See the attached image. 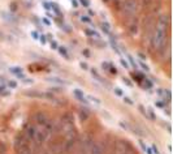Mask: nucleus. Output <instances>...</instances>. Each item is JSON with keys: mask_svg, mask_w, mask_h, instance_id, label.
<instances>
[{"mask_svg": "<svg viewBox=\"0 0 173 154\" xmlns=\"http://www.w3.org/2000/svg\"><path fill=\"white\" fill-rule=\"evenodd\" d=\"M90 71H91V74H93V77L95 78L96 81H99V82H102L103 85H106V86H108V84H107L106 81H104V78H102V77H100V74L96 72V69H95V68H93V69H90Z\"/></svg>", "mask_w": 173, "mask_h": 154, "instance_id": "7", "label": "nucleus"}, {"mask_svg": "<svg viewBox=\"0 0 173 154\" xmlns=\"http://www.w3.org/2000/svg\"><path fill=\"white\" fill-rule=\"evenodd\" d=\"M61 122H63V123H68V124H72V123H73V118H72L70 114H65V115L61 118Z\"/></svg>", "mask_w": 173, "mask_h": 154, "instance_id": "18", "label": "nucleus"}, {"mask_svg": "<svg viewBox=\"0 0 173 154\" xmlns=\"http://www.w3.org/2000/svg\"><path fill=\"white\" fill-rule=\"evenodd\" d=\"M119 124H120V127H121V128H124V129H129V127L126 126V123H124V122H120Z\"/></svg>", "mask_w": 173, "mask_h": 154, "instance_id": "50", "label": "nucleus"}, {"mask_svg": "<svg viewBox=\"0 0 173 154\" xmlns=\"http://www.w3.org/2000/svg\"><path fill=\"white\" fill-rule=\"evenodd\" d=\"M132 129H133V133H135V135H138L141 137H146V133L143 132V129H141L139 127H132Z\"/></svg>", "mask_w": 173, "mask_h": 154, "instance_id": "15", "label": "nucleus"}, {"mask_svg": "<svg viewBox=\"0 0 173 154\" xmlns=\"http://www.w3.org/2000/svg\"><path fill=\"white\" fill-rule=\"evenodd\" d=\"M132 148V145L128 141H124V140H120V141L116 142L115 145V153L113 154H126V152Z\"/></svg>", "mask_w": 173, "mask_h": 154, "instance_id": "3", "label": "nucleus"}, {"mask_svg": "<svg viewBox=\"0 0 173 154\" xmlns=\"http://www.w3.org/2000/svg\"><path fill=\"white\" fill-rule=\"evenodd\" d=\"M38 39L41 41V43H42V45H44L46 42H47V41H46V35H41V37H38Z\"/></svg>", "mask_w": 173, "mask_h": 154, "instance_id": "47", "label": "nucleus"}, {"mask_svg": "<svg viewBox=\"0 0 173 154\" xmlns=\"http://www.w3.org/2000/svg\"><path fill=\"white\" fill-rule=\"evenodd\" d=\"M85 34L87 35V37L90 38H94V39H100V34L98 33L96 30H94V29H85Z\"/></svg>", "mask_w": 173, "mask_h": 154, "instance_id": "5", "label": "nucleus"}, {"mask_svg": "<svg viewBox=\"0 0 173 154\" xmlns=\"http://www.w3.org/2000/svg\"><path fill=\"white\" fill-rule=\"evenodd\" d=\"M51 47H52V50H57V42H55V41H51Z\"/></svg>", "mask_w": 173, "mask_h": 154, "instance_id": "46", "label": "nucleus"}, {"mask_svg": "<svg viewBox=\"0 0 173 154\" xmlns=\"http://www.w3.org/2000/svg\"><path fill=\"white\" fill-rule=\"evenodd\" d=\"M57 50H59V54L63 55L65 59H69V55H68V51H67L65 47H57Z\"/></svg>", "mask_w": 173, "mask_h": 154, "instance_id": "20", "label": "nucleus"}, {"mask_svg": "<svg viewBox=\"0 0 173 154\" xmlns=\"http://www.w3.org/2000/svg\"><path fill=\"white\" fill-rule=\"evenodd\" d=\"M87 99L91 101V102H94V103H96V104L102 103V101H100L99 98H96V97H94V96H89V97H87Z\"/></svg>", "mask_w": 173, "mask_h": 154, "instance_id": "25", "label": "nucleus"}, {"mask_svg": "<svg viewBox=\"0 0 173 154\" xmlns=\"http://www.w3.org/2000/svg\"><path fill=\"white\" fill-rule=\"evenodd\" d=\"M8 86L11 88V89H16V88H17V82H16V81H9Z\"/></svg>", "mask_w": 173, "mask_h": 154, "instance_id": "37", "label": "nucleus"}, {"mask_svg": "<svg viewBox=\"0 0 173 154\" xmlns=\"http://www.w3.org/2000/svg\"><path fill=\"white\" fill-rule=\"evenodd\" d=\"M47 81H50V82H55V84H59V85H67L68 84L67 81L61 80V78H59V77H50V78H47Z\"/></svg>", "mask_w": 173, "mask_h": 154, "instance_id": "10", "label": "nucleus"}, {"mask_svg": "<svg viewBox=\"0 0 173 154\" xmlns=\"http://www.w3.org/2000/svg\"><path fill=\"white\" fill-rule=\"evenodd\" d=\"M4 90H5V86L4 85H0V93H3Z\"/></svg>", "mask_w": 173, "mask_h": 154, "instance_id": "61", "label": "nucleus"}, {"mask_svg": "<svg viewBox=\"0 0 173 154\" xmlns=\"http://www.w3.org/2000/svg\"><path fill=\"white\" fill-rule=\"evenodd\" d=\"M51 5H52V8H54V11L56 12L59 16H60V15H61V11H60V9H59V7H57L56 4H51Z\"/></svg>", "mask_w": 173, "mask_h": 154, "instance_id": "40", "label": "nucleus"}, {"mask_svg": "<svg viewBox=\"0 0 173 154\" xmlns=\"http://www.w3.org/2000/svg\"><path fill=\"white\" fill-rule=\"evenodd\" d=\"M81 21L85 22V24H90V25H93V28H94V24H93V20H91L89 16H81Z\"/></svg>", "mask_w": 173, "mask_h": 154, "instance_id": "22", "label": "nucleus"}, {"mask_svg": "<svg viewBox=\"0 0 173 154\" xmlns=\"http://www.w3.org/2000/svg\"><path fill=\"white\" fill-rule=\"evenodd\" d=\"M139 65H141V67H142V69L145 71V72H148V71H150L148 65H147V64H145V63H143V61H141V63H139Z\"/></svg>", "mask_w": 173, "mask_h": 154, "instance_id": "36", "label": "nucleus"}, {"mask_svg": "<svg viewBox=\"0 0 173 154\" xmlns=\"http://www.w3.org/2000/svg\"><path fill=\"white\" fill-rule=\"evenodd\" d=\"M74 96H76V98H77L78 101H80L81 98L83 97V93H82V90H80V89H76V90H74Z\"/></svg>", "mask_w": 173, "mask_h": 154, "instance_id": "27", "label": "nucleus"}, {"mask_svg": "<svg viewBox=\"0 0 173 154\" xmlns=\"http://www.w3.org/2000/svg\"><path fill=\"white\" fill-rule=\"evenodd\" d=\"M78 116H80V120H81V122H86V120L90 118L89 110H87V109H81L80 111H78Z\"/></svg>", "mask_w": 173, "mask_h": 154, "instance_id": "6", "label": "nucleus"}, {"mask_svg": "<svg viewBox=\"0 0 173 154\" xmlns=\"http://www.w3.org/2000/svg\"><path fill=\"white\" fill-rule=\"evenodd\" d=\"M147 114H148V116H150V119L151 120H156V115H155V111L152 107H150V109L147 110Z\"/></svg>", "mask_w": 173, "mask_h": 154, "instance_id": "24", "label": "nucleus"}, {"mask_svg": "<svg viewBox=\"0 0 173 154\" xmlns=\"http://www.w3.org/2000/svg\"><path fill=\"white\" fill-rule=\"evenodd\" d=\"M151 150H152V153H155V154H160V152H159V149L156 148V145H155V144L151 146Z\"/></svg>", "mask_w": 173, "mask_h": 154, "instance_id": "44", "label": "nucleus"}, {"mask_svg": "<svg viewBox=\"0 0 173 154\" xmlns=\"http://www.w3.org/2000/svg\"><path fill=\"white\" fill-rule=\"evenodd\" d=\"M80 67L82 68L83 71H87V69H89V65H87V63H85V61H81V63H80Z\"/></svg>", "mask_w": 173, "mask_h": 154, "instance_id": "38", "label": "nucleus"}, {"mask_svg": "<svg viewBox=\"0 0 173 154\" xmlns=\"http://www.w3.org/2000/svg\"><path fill=\"white\" fill-rule=\"evenodd\" d=\"M122 98H124V102H125V103H128V104H134V102H133V101L130 99L129 97H125V96H124Z\"/></svg>", "mask_w": 173, "mask_h": 154, "instance_id": "39", "label": "nucleus"}, {"mask_svg": "<svg viewBox=\"0 0 173 154\" xmlns=\"http://www.w3.org/2000/svg\"><path fill=\"white\" fill-rule=\"evenodd\" d=\"M72 3H73V7L74 8H78V3H77V0H70Z\"/></svg>", "mask_w": 173, "mask_h": 154, "instance_id": "57", "label": "nucleus"}, {"mask_svg": "<svg viewBox=\"0 0 173 154\" xmlns=\"http://www.w3.org/2000/svg\"><path fill=\"white\" fill-rule=\"evenodd\" d=\"M129 30H130V33L132 34H137L138 33V25L135 24V22H133V24H130V26H129Z\"/></svg>", "mask_w": 173, "mask_h": 154, "instance_id": "19", "label": "nucleus"}, {"mask_svg": "<svg viewBox=\"0 0 173 154\" xmlns=\"http://www.w3.org/2000/svg\"><path fill=\"white\" fill-rule=\"evenodd\" d=\"M167 101H159V102H156V107H160V109H165V106H167Z\"/></svg>", "mask_w": 173, "mask_h": 154, "instance_id": "28", "label": "nucleus"}, {"mask_svg": "<svg viewBox=\"0 0 173 154\" xmlns=\"http://www.w3.org/2000/svg\"><path fill=\"white\" fill-rule=\"evenodd\" d=\"M102 114H103V115H104V116H106V118H107V119H109V120H111V115H109V114H108V112H107V111H106V110H103V112H102Z\"/></svg>", "mask_w": 173, "mask_h": 154, "instance_id": "52", "label": "nucleus"}, {"mask_svg": "<svg viewBox=\"0 0 173 154\" xmlns=\"http://www.w3.org/2000/svg\"><path fill=\"white\" fill-rule=\"evenodd\" d=\"M43 96L46 98H48V99H54V94H52V91H48V93H44Z\"/></svg>", "mask_w": 173, "mask_h": 154, "instance_id": "43", "label": "nucleus"}, {"mask_svg": "<svg viewBox=\"0 0 173 154\" xmlns=\"http://www.w3.org/2000/svg\"><path fill=\"white\" fill-rule=\"evenodd\" d=\"M122 82L125 84V85H128V86H133V84H132V81L129 80L128 77H122Z\"/></svg>", "mask_w": 173, "mask_h": 154, "instance_id": "34", "label": "nucleus"}, {"mask_svg": "<svg viewBox=\"0 0 173 154\" xmlns=\"http://www.w3.org/2000/svg\"><path fill=\"white\" fill-rule=\"evenodd\" d=\"M100 29L103 30V33H106V34H111V25L108 22H102V25H100Z\"/></svg>", "mask_w": 173, "mask_h": 154, "instance_id": "11", "label": "nucleus"}, {"mask_svg": "<svg viewBox=\"0 0 173 154\" xmlns=\"http://www.w3.org/2000/svg\"><path fill=\"white\" fill-rule=\"evenodd\" d=\"M50 90L55 91V93H60V91H63V88H61V86H55V88H51Z\"/></svg>", "mask_w": 173, "mask_h": 154, "instance_id": "35", "label": "nucleus"}, {"mask_svg": "<svg viewBox=\"0 0 173 154\" xmlns=\"http://www.w3.org/2000/svg\"><path fill=\"white\" fill-rule=\"evenodd\" d=\"M22 81H24L25 84H33V82H34V81H33L31 78H24V80H22Z\"/></svg>", "mask_w": 173, "mask_h": 154, "instance_id": "51", "label": "nucleus"}, {"mask_svg": "<svg viewBox=\"0 0 173 154\" xmlns=\"http://www.w3.org/2000/svg\"><path fill=\"white\" fill-rule=\"evenodd\" d=\"M43 5H44V8H46V9H51V8H52V5L50 4V3H44Z\"/></svg>", "mask_w": 173, "mask_h": 154, "instance_id": "56", "label": "nucleus"}, {"mask_svg": "<svg viewBox=\"0 0 173 154\" xmlns=\"http://www.w3.org/2000/svg\"><path fill=\"white\" fill-rule=\"evenodd\" d=\"M34 119H35V122H37L38 124H41V126H44V124L48 122V118L43 111H38V112L35 114Z\"/></svg>", "mask_w": 173, "mask_h": 154, "instance_id": "4", "label": "nucleus"}, {"mask_svg": "<svg viewBox=\"0 0 173 154\" xmlns=\"http://www.w3.org/2000/svg\"><path fill=\"white\" fill-rule=\"evenodd\" d=\"M31 37L34 38V39H38L39 35H38V33H37V31H31Z\"/></svg>", "mask_w": 173, "mask_h": 154, "instance_id": "54", "label": "nucleus"}, {"mask_svg": "<svg viewBox=\"0 0 173 154\" xmlns=\"http://www.w3.org/2000/svg\"><path fill=\"white\" fill-rule=\"evenodd\" d=\"M139 145H141V148H142L143 150H146V148H147V146H146V145H145V142H143V141H142V140H139Z\"/></svg>", "mask_w": 173, "mask_h": 154, "instance_id": "53", "label": "nucleus"}, {"mask_svg": "<svg viewBox=\"0 0 173 154\" xmlns=\"http://www.w3.org/2000/svg\"><path fill=\"white\" fill-rule=\"evenodd\" d=\"M43 22H44V24H46V25H51V22H50V21H48V20H47V18H44V20H43Z\"/></svg>", "mask_w": 173, "mask_h": 154, "instance_id": "62", "label": "nucleus"}, {"mask_svg": "<svg viewBox=\"0 0 173 154\" xmlns=\"http://www.w3.org/2000/svg\"><path fill=\"white\" fill-rule=\"evenodd\" d=\"M152 0H142V7L143 8H148L150 5H151Z\"/></svg>", "mask_w": 173, "mask_h": 154, "instance_id": "31", "label": "nucleus"}, {"mask_svg": "<svg viewBox=\"0 0 173 154\" xmlns=\"http://www.w3.org/2000/svg\"><path fill=\"white\" fill-rule=\"evenodd\" d=\"M146 153L147 154H154L152 153V150H151V148H146Z\"/></svg>", "mask_w": 173, "mask_h": 154, "instance_id": "60", "label": "nucleus"}, {"mask_svg": "<svg viewBox=\"0 0 173 154\" xmlns=\"http://www.w3.org/2000/svg\"><path fill=\"white\" fill-rule=\"evenodd\" d=\"M25 96L26 97H31V98H42V97H44L43 93H39V91H35V90L25 91Z\"/></svg>", "mask_w": 173, "mask_h": 154, "instance_id": "8", "label": "nucleus"}, {"mask_svg": "<svg viewBox=\"0 0 173 154\" xmlns=\"http://www.w3.org/2000/svg\"><path fill=\"white\" fill-rule=\"evenodd\" d=\"M80 3L82 4V7H85V8H89L90 7V0H80Z\"/></svg>", "mask_w": 173, "mask_h": 154, "instance_id": "33", "label": "nucleus"}, {"mask_svg": "<svg viewBox=\"0 0 173 154\" xmlns=\"http://www.w3.org/2000/svg\"><path fill=\"white\" fill-rule=\"evenodd\" d=\"M168 25H169L168 16H160L158 22H156V28H155V30L152 31V37H151V43L154 46L155 50L160 51L165 46Z\"/></svg>", "mask_w": 173, "mask_h": 154, "instance_id": "1", "label": "nucleus"}, {"mask_svg": "<svg viewBox=\"0 0 173 154\" xmlns=\"http://www.w3.org/2000/svg\"><path fill=\"white\" fill-rule=\"evenodd\" d=\"M138 110H139V112H141V114H142V115H147V111H146V110H145V107H143V106H142V104H141V106H139V107H138Z\"/></svg>", "mask_w": 173, "mask_h": 154, "instance_id": "42", "label": "nucleus"}, {"mask_svg": "<svg viewBox=\"0 0 173 154\" xmlns=\"http://www.w3.org/2000/svg\"><path fill=\"white\" fill-rule=\"evenodd\" d=\"M102 68L104 71H108L109 69V63H107V61H103L102 63Z\"/></svg>", "mask_w": 173, "mask_h": 154, "instance_id": "41", "label": "nucleus"}, {"mask_svg": "<svg viewBox=\"0 0 173 154\" xmlns=\"http://www.w3.org/2000/svg\"><path fill=\"white\" fill-rule=\"evenodd\" d=\"M141 85L145 88V89H151V88H152V82L148 80V78H146V77L143 78V81L141 82Z\"/></svg>", "mask_w": 173, "mask_h": 154, "instance_id": "17", "label": "nucleus"}, {"mask_svg": "<svg viewBox=\"0 0 173 154\" xmlns=\"http://www.w3.org/2000/svg\"><path fill=\"white\" fill-rule=\"evenodd\" d=\"M82 54H83V55H85V56H86V58H90V56H91L90 51L87 50V48H86V50H83V51H82Z\"/></svg>", "mask_w": 173, "mask_h": 154, "instance_id": "49", "label": "nucleus"}, {"mask_svg": "<svg viewBox=\"0 0 173 154\" xmlns=\"http://www.w3.org/2000/svg\"><path fill=\"white\" fill-rule=\"evenodd\" d=\"M120 63H121V65H122L124 68H126V69L129 68V64L126 63V60H124V59H121V60H120Z\"/></svg>", "mask_w": 173, "mask_h": 154, "instance_id": "45", "label": "nucleus"}, {"mask_svg": "<svg viewBox=\"0 0 173 154\" xmlns=\"http://www.w3.org/2000/svg\"><path fill=\"white\" fill-rule=\"evenodd\" d=\"M80 102H81V103H83V104H86V106H89V101H87L85 97L81 98V99H80Z\"/></svg>", "mask_w": 173, "mask_h": 154, "instance_id": "48", "label": "nucleus"}, {"mask_svg": "<svg viewBox=\"0 0 173 154\" xmlns=\"http://www.w3.org/2000/svg\"><path fill=\"white\" fill-rule=\"evenodd\" d=\"M115 1H117V3H120V1H122V0H115Z\"/></svg>", "mask_w": 173, "mask_h": 154, "instance_id": "64", "label": "nucleus"}, {"mask_svg": "<svg viewBox=\"0 0 173 154\" xmlns=\"http://www.w3.org/2000/svg\"><path fill=\"white\" fill-rule=\"evenodd\" d=\"M138 56L141 58V60H145V59H146V55H143L142 52H139V54H138Z\"/></svg>", "mask_w": 173, "mask_h": 154, "instance_id": "58", "label": "nucleus"}, {"mask_svg": "<svg viewBox=\"0 0 173 154\" xmlns=\"http://www.w3.org/2000/svg\"><path fill=\"white\" fill-rule=\"evenodd\" d=\"M1 16L4 17V20H7V21H9V22H12V24H14V22H17V20L16 18H13V16L12 15H8L7 12H1Z\"/></svg>", "mask_w": 173, "mask_h": 154, "instance_id": "13", "label": "nucleus"}, {"mask_svg": "<svg viewBox=\"0 0 173 154\" xmlns=\"http://www.w3.org/2000/svg\"><path fill=\"white\" fill-rule=\"evenodd\" d=\"M74 145V139H68V141L65 142V150H70V148H73Z\"/></svg>", "mask_w": 173, "mask_h": 154, "instance_id": "21", "label": "nucleus"}, {"mask_svg": "<svg viewBox=\"0 0 173 154\" xmlns=\"http://www.w3.org/2000/svg\"><path fill=\"white\" fill-rule=\"evenodd\" d=\"M11 11H12V12L16 11V4H14V3H12V4H11Z\"/></svg>", "mask_w": 173, "mask_h": 154, "instance_id": "59", "label": "nucleus"}, {"mask_svg": "<svg viewBox=\"0 0 173 154\" xmlns=\"http://www.w3.org/2000/svg\"><path fill=\"white\" fill-rule=\"evenodd\" d=\"M108 71H109L112 74H117V69H116V67H115L113 64H111V63H109V69H108Z\"/></svg>", "mask_w": 173, "mask_h": 154, "instance_id": "32", "label": "nucleus"}, {"mask_svg": "<svg viewBox=\"0 0 173 154\" xmlns=\"http://www.w3.org/2000/svg\"><path fill=\"white\" fill-rule=\"evenodd\" d=\"M34 139L37 140V142H43L46 139H47V135L44 132H35Z\"/></svg>", "mask_w": 173, "mask_h": 154, "instance_id": "9", "label": "nucleus"}, {"mask_svg": "<svg viewBox=\"0 0 173 154\" xmlns=\"http://www.w3.org/2000/svg\"><path fill=\"white\" fill-rule=\"evenodd\" d=\"M128 59H129V63L132 64V67H134V69H135V68L138 67V65H137V63L134 61V59H133V56H132V55H128Z\"/></svg>", "mask_w": 173, "mask_h": 154, "instance_id": "30", "label": "nucleus"}, {"mask_svg": "<svg viewBox=\"0 0 173 154\" xmlns=\"http://www.w3.org/2000/svg\"><path fill=\"white\" fill-rule=\"evenodd\" d=\"M164 127H167V131H168V133H172V127L169 126V124H164Z\"/></svg>", "mask_w": 173, "mask_h": 154, "instance_id": "55", "label": "nucleus"}, {"mask_svg": "<svg viewBox=\"0 0 173 154\" xmlns=\"http://www.w3.org/2000/svg\"><path fill=\"white\" fill-rule=\"evenodd\" d=\"M9 72L13 74H18V73H21L22 72V68L21 67H11L9 68Z\"/></svg>", "mask_w": 173, "mask_h": 154, "instance_id": "23", "label": "nucleus"}, {"mask_svg": "<svg viewBox=\"0 0 173 154\" xmlns=\"http://www.w3.org/2000/svg\"><path fill=\"white\" fill-rule=\"evenodd\" d=\"M7 153V145L3 141H0V154H5Z\"/></svg>", "mask_w": 173, "mask_h": 154, "instance_id": "29", "label": "nucleus"}, {"mask_svg": "<svg viewBox=\"0 0 173 154\" xmlns=\"http://www.w3.org/2000/svg\"><path fill=\"white\" fill-rule=\"evenodd\" d=\"M137 11H138V3H137V0H125L122 4V12L125 16H128V17H132V16H134Z\"/></svg>", "mask_w": 173, "mask_h": 154, "instance_id": "2", "label": "nucleus"}, {"mask_svg": "<svg viewBox=\"0 0 173 154\" xmlns=\"http://www.w3.org/2000/svg\"><path fill=\"white\" fill-rule=\"evenodd\" d=\"M9 94H11V91H5V93L3 91V96H9Z\"/></svg>", "mask_w": 173, "mask_h": 154, "instance_id": "63", "label": "nucleus"}, {"mask_svg": "<svg viewBox=\"0 0 173 154\" xmlns=\"http://www.w3.org/2000/svg\"><path fill=\"white\" fill-rule=\"evenodd\" d=\"M35 128L34 127H29L28 128V131H26V135H28V139H30V140H33L34 139V136H35Z\"/></svg>", "mask_w": 173, "mask_h": 154, "instance_id": "14", "label": "nucleus"}, {"mask_svg": "<svg viewBox=\"0 0 173 154\" xmlns=\"http://www.w3.org/2000/svg\"><path fill=\"white\" fill-rule=\"evenodd\" d=\"M109 43H111V46H112V48L115 50L117 54H120V50H119V45H117V42H116V39H115V37H112L111 35V38H109Z\"/></svg>", "mask_w": 173, "mask_h": 154, "instance_id": "12", "label": "nucleus"}, {"mask_svg": "<svg viewBox=\"0 0 173 154\" xmlns=\"http://www.w3.org/2000/svg\"><path fill=\"white\" fill-rule=\"evenodd\" d=\"M133 78L137 81V82H139L141 84L142 81H143V78H145V74H142V73H139V72H135V73H133Z\"/></svg>", "mask_w": 173, "mask_h": 154, "instance_id": "16", "label": "nucleus"}, {"mask_svg": "<svg viewBox=\"0 0 173 154\" xmlns=\"http://www.w3.org/2000/svg\"><path fill=\"white\" fill-rule=\"evenodd\" d=\"M113 93H115L117 97H124V90L120 89V88H115V89H113Z\"/></svg>", "mask_w": 173, "mask_h": 154, "instance_id": "26", "label": "nucleus"}]
</instances>
